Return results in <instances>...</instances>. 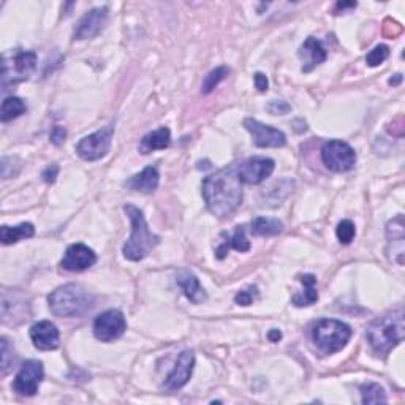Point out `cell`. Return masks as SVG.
I'll list each match as a JSON object with an SVG mask.
<instances>
[{"mask_svg": "<svg viewBox=\"0 0 405 405\" xmlns=\"http://www.w3.org/2000/svg\"><path fill=\"white\" fill-rule=\"evenodd\" d=\"M203 198L211 214L227 217L242 203V182L237 175V165L214 172L203 181Z\"/></svg>", "mask_w": 405, "mask_h": 405, "instance_id": "1", "label": "cell"}, {"mask_svg": "<svg viewBox=\"0 0 405 405\" xmlns=\"http://www.w3.org/2000/svg\"><path fill=\"white\" fill-rule=\"evenodd\" d=\"M404 310L397 309L378 317L368 328V342L372 353L378 358H385L391 350L404 341Z\"/></svg>", "mask_w": 405, "mask_h": 405, "instance_id": "2", "label": "cell"}, {"mask_svg": "<svg viewBox=\"0 0 405 405\" xmlns=\"http://www.w3.org/2000/svg\"><path fill=\"white\" fill-rule=\"evenodd\" d=\"M49 309L62 318L83 317L95 305V298L78 283H67L56 288L48 296Z\"/></svg>", "mask_w": 405, "mask_h": 405, "instance_id": "3", "label": "cell"}, {"mask_svg": "<svg viewBox=\"0 0 405 405\" xmlns=\"http://www.w3.org/2000/svg\"><path fill=\"white\" fill-rule=\"evenodd\" d=\"M124 211L131 222V235L127 239V242L124 244L122 254L130 262H141L149 255V252L155 245H158L160 237L152 233L143 212L135 208L134 204H125Z\"/></svg>", "mask_w": 405, "mask_h": 405, "instance_id": "4", "label": "cell"}, {"mask_svg": "<svg viewBox=\"0 0 405 405\" xmlns=\"http://www.w3.org/2000/svg\"><path fill=\"white\" fill-rule=\"evenodd\" d=\"M312 337H314L315 345L323 353L331 355L341 351L348 344L351 328L347 323L333 320V318H324L312 329Z\"/></svg>", "mask_w": 405, "mask_h": 405, "instance_id": "5", "label": "cell"}, {"mask_svg": "<svg viewBox=\"0 0 405 405\" xmlns=\"http://www.w3.org/2000/svg\"><path fill=\"white\" fill-rule=\"evenodd\" d=\"M37 54L32 51H18L10 59L4 56L2 64V89L8 90L10 86L28 79L32 71L35 70Z\"/></svg>", "mask_w": 405, "mask_h": 405, "instance_id": "6", "label": "cell"}, {"mask_svg": "<svg viewBox=\"0 0 405 405\" xmlns=\"http://www.w3.org/2000/svg\"><path fill=\"white\" fill-rule=\"evenodd\" d=\"M322 160L329 171L347 172L355 168L356 152L348 143L341 139H333L323 144Z\"/></svg>", "mask_w": 405, "mask_h": 405, "instance_id": "7", "label": "cell"}, {"mask_svg": "<svg viewBox=\"0 0 405 405\" xmlns=\"http://www.w3.org/2000/svg\"><path fill=\"white\" fill-rule=\"evenodd\" d=\"M112 135H115V127L108 125V127L98 130L95 134L84 136L81 141L76 144V154L81 157L83 160L88 162L100 160L111 149Z\"/></svg>", "mask_w": 405, "mask_h": 405, "instance_id": "8", "label": "cell"}, {"mask_svg": "<svg viewBox=\"0 0 405 405\" xmlns=\"http://www.w3.org/2000/svg\"><path fill=\"white\" fill-rule=\"evenodd\" d=\"M127 329V322L121 310L111 309L98 315L94 322V336L100 342H115Z\"/></svg>", "mask_w": 405, "mask_h": 405, "instance_id": "9", "label": "cell"}, {"mask_svg": "<svg viewBox=\"0 0 405 405\" xmlns=\"http://www.w3.org/2000/svg\"><path fill=\"white\" fill-rule=\"evenodd\" d=\"M43 375V363L38 360H28L23 364L21 369H19L15 382H13V389H15L19 396H35L38 393L40 385H42Z\"/></svg>", "mask_w": 405, "mask_h": 405, "instance_id": "10", "label": "cell"}, {"mask_svg": "<svg viewBox=\"0 0 405 405\" xmlns=\"http://www.w3.org/2000/svg\"><path fill=\"white\" fill-rule=\"evenodd\" d=\"M276 168V163L268 157H250L247 160L237 165V175L242 184L257 185L272 175Z\"/></svg>", "mask_w": 405, "mask_h": 405, "instance_id": "11", "label": "cell"}, {"mask_svg": "<svg viewBox=\"0 0 405 405\" xmlns=\"http://www.w3.org/2000/svg\"><path fill=\"white\" fill-rule=\"evenodd\" d=\"M244 127L254 138V144L258 148H282L287 144V136L282 130L264 125L255 119H245Z\"/></svg>", "mask_w": 405, "mask_h": 405, "instance_id": "12", "label": "cell"}, {"mask_svg": "<svg viewBox=\"0 0 405 405\" xmlns=\"http://www.w3.org/2000/svg\"><path fill=\"white\" fill-rule=\"evenodd\" d=\"M97 263L95 252L86 244H71L65 252V255L61 262V266L65 271L70 272H83L89 269Z\"/></svg>", "mask_w": 405, "mask_h": 405, "instance_id": "13", "label": "cell"}, {"mask_svg": "<svg viewBox=\"0 0 405 405\" xmlns=\"http://www.w3.org/2000/svg\"><path fill=\"white\" fill-rule=\"evenodd\" d=\"M106 21H108V6L92 8L79 19L73 37H75V40L94 38L103 30Z\"/></svg>", "mask_w": 405, "mask_h": 405, "instance_id": "14", "label": "cell"}, {"mask_svg": "<svg viewBox=\"0 0 405 405\" xmlns=\"http://www.w3.org/2000/svg\"><path fill=\"white\" fill-rule=\"evenodd\" d=\"M195 366V355L192 350H184L181 355L177 356L176 366L172 369L171 374L168 375L167 382H165V389L168 391H176L181 389L182 387L187 385L190 380L192 372H194Z\"/></svg>", "mask_w": 405, "mask_h": 405, "instance_id": "15", "label": "cell"}, {"mask_svg": "<svg viewBox=\"0 0 405 405\" xmlns=\"http://www.w3.org/2000/svg\"><path fill=\"white\" fill-rule=\"evenodd\" d=\"M388 236V258L402 266L404 254H405V225L404 217L397 216L394 221H391L387 227Z\"/></svg>", "mask_w": 405, "mask_h": 405, "instance_id": "16", "label": "cell"}, {"mask_svg": "<svg viewBox=\"0 0 405 405\" xmlns=\"http://www.w3.org/2000/svg\"><path fill=\"white\" fill-rule=\"evenodd\" d=\"M30 339L32 342H34L35 348L42 351L56 350L59 347V342H61V336H59L57 327L48 320L32 324Z\"/></svg>", "mask_w": 405, "mask_h": 405, "instance_id": "17", "label": "cell"}, {"mask_svg": "<svg viewBox=\"0 0 405 405\" xmlns=\"http://www.w3.org/2000/svg\"><path fill=\"white\" fill-rule=\"evenodd\" d=\"M303 61V71L309 73L314 70L318 65L323 64L327 61V49H324L323 43L320 40H317L314 37H309L303 46L300 48V52H298Z\"/></svg>", "mask_w": 405, "mask_h": 405, "instance_id": "18", "label": "cell"}, {"mask_svg": "<svg viewBox=\"0 0 405 405\" xmlns=\"http://www.w3.org/2000/svg\"><path fill=\"white\" fill-rule=\"evenodd\" d=\"M176 282L184 291V295L187 296V300H190L194 304H201L208 300V295H206L204 288L200 285V281H198L196 276L192 274L190 271L179 272Z\"/></svg>", "mask_w": 405, "mask_h": 405, "instance_id": "19", "label": "cell"}, {"mask_svg": "<svg viewBox=\"0 0 405 405\" xmlns=\"http://www.w3.org/2000/svg\"><path fill=\"white\" fill-rule=\"evenodd\" d=\"M158 182H160V176H158V171L155 167H148L144 168L141 172L131 176L125 185L130 190L141 192V194H152L158 187Z\"/></svg>", "mask_w": 405, "mask_h": 405, "instance_id": "20", "label": "cell"}, {"mask_svg": "<svg viewBox=\"0 0 405 405\" xmlns=\"http://www.w3.org/2000/svg\"><path fill=\"white\" fill-rule=\"evenodd\" d=\"M171 144V131L167 127H160L154 131L144 135L139 143V152L141 154H151L154 151H163Z\"/></svg>", "mask_w": 405, "mask_h": 405, "instance_id": "21", "label": "cell"}, {"mask_svg": "<svg viewBox=\"0 0 405 405\" xmlns=\"http://www.w3.org/2000/svg\"><path fill=\"white\" fill-rule=\"evenodd\" d=\"M230 249H235L237 252H241V254L242 252L250 250V241L247 239V236H245L244 227H236L233 236L225 239L221 247L216 250V257L218 258V260H223V258L227 257Z\"/></svg>", "mask_w": 405, "mask_h": 405, "instance_id": "22", "label": "cell"}, {"mask_svg": "<svg viewBox=\"0 0 405 405\" xmlns=\"http://www.w3.org/2000/svg\"><path fill=\"white\" fill-rule=\"evenodd\" d=\"M301 283L304 285L303 293H298L291 298L296 307H307V305L315 304L318 301V291H317V277L314 274H304L300 277Z\"/></svg>", "mask_w": 405, "mask_h": 405, "instance_id": "23", "label": "cell"}, {"mask_svg": "<svg viewBox=\"0 0 405 405\" xmlns=\"http://www.w3.org/2000/svg\"><path fill=\"white\" fill-rule=\"evenodd\" d=\"M35 235V228L32 223H21L18 227H6L4 225L0 228V239H2L4 245H10V244H16L21 239H28Z\"/></svg>", "mask_w": 405, "mask_h": 405, "instance_id": "24", "label": "cell"}, {"mask_svg": "<svg viewBox=\"0 0 405 405\" xmlns=\"http://www.w3.org/2000/svg\"><path fill=\"white\" fill-rule=\"evenodd\" d=\"M252 235L255 236H274L283 230V223L278 218L255 217L250 225Z\"/></svg>", "mask_w": 405, "mask_h": 405, "instance_id": "25", "label": "cell"}, {"mask_svg": "<svg viewBox=\"0 0 405 405\" xmlns=\"http://www.w3.org/2000/svg\"><path fill=\"white\" fill-rule=\"evenodd\" d=\"M25 110H28V106H25L24 100H21V98L6 97L2 103V112H0L2 116L0 117H2V122H8L24 115Z\"/></svg>", "mask_w": 405, "mask_h": 405, "instance_id": "26", "label": "cell"}, {"mask_svg": "<svg viewBox=\"0 0 405 405\" xmlns=\"http://www.w3.org/2000/svg\"><path fill=\"white\" fill-rule=\"evenodd\" d=\"M363 404H385L388 402L387 393L378 383H366L361 387Z\"/></svg>", "mask_w": 405, "mask_h": 405, "instance_id": "27", "label": "cell"}, {"mask_svg": "<svg viewBox=\"0 0 405 405\" xmlns=\"http://www.w3.org/2000/svg\"><path fill=\"white\" fill-rule=\"evenodd\" d=\"M228 75H230L228 67H217L216 70H212L203 81V88H201L203 94H211V92L214 90Z\"/></svg>", "mask_w": 405, "mask_h": 405, "instance_id": "28", "label": "cell"}, {"mask_svg": "<svg viewBox=\"0 0 405 405\" xmlns=\"http://www.w3.org/2000/svg\"><path fill=\"white\" fill-rule=\"evenodd\" d=\"M389 57V48L387 45H378L374 49L369 51V54L366 57V62L369 67H378L382 65L387 59Z\"/></svg>", "mask_w": 405, "mask_h": 405, "instance_id": "29", "label": "cell"}, {"mask_svg": "<svg viewBox=\"0 0 405 405\" xmlns=\"http://www.w3.org/2000/svg\"><path fill=\"white\" fill-rule=\"evenodd\" d=\"M336 235H337L339 241H341V244H350L351 241H353V237L356 235L353 222H351V221H342L341 223L337 225Z\"/></svg>", "mask_w": 405, "mask_h": 405, "instance_id": "30", "label": "cell"}, {"mask_svg": "<svg viewBox=\"0 0 405 405\" xmlns=\"http://www.w3.org/2000/svg\"><path fill=\"white\" fill-rule=\"evenodd\" d=\"M0 168H2V177L10 179L13 176H16L19 170H21V162H19L16 157H2Z\"/></svg>", "mask_w": 405, "mask_h": 405, "instance_id": "31", "label": "cell"}, {"mask_svg": "<svg viewBox=\"0 0 405 405\" xmlns=\"http://www.w3.org/2000/svg\"><path fill=\"white\" fill-rule=\"evenodd\" d=\"M257 298H258V288L252 285V287L239 291V293L235 296V303L239 305H244V307H247V305L254 303Z\"/></svg>", "mask_w": 405, "mask_h": 405, "instance_id": "32", "label": "cell"}, {"mask_svg": "<svg viewBox=\"0 0 405 405\" xmlns=\"http://www.w3.org/2000/svg\"><path fill=\"white\" fill-rule=\"evenodd\" d=\"M13 363V347L8 342V339L2 337V374H6Z\"/></svg>", "mask_w": 405, "mask_h": 405, "instance_id": "33", "label": "cell"}, {"mask_svg": "<svg viewBox=\"0 0 405 405\" xmlns=\"http://www.w3.org/2000/svg\"><path fill=\"white\" fill-rule=\"evenodd\" d=\"M268 110H269L271 115H287V112L291 111V106L283 100H274V102L269 103Z\"/></svg>", "mask_w": 405, "mask_h": 405, "instance_id": "34", "label": "cell"}, {"mask_svg": "<svg viewBox=\"0 0 405 405\" xmlns=\"http://www.w3.org/2000/svg\"><path fill=\"white\" fill-rule=\"evenodd\" d=\"M65 138H67V130L64 127H54L51 131V143L56 144V146H61L65 143Z\"/></svg>", "mask_w": 405, "mask_h": 405, "instance_id": "35", "label": "cell"}, {"mask_svg": "<svg viewBox=\"0 0 405 405\" xmlns=\"http://www.w3.org/2000/svg\"><path fill=\"white\" fill-rule=\"evenodd\" d=\"M254 79H255V88L258 90H260V92H266L268 90L269 83H268V78H266V75H264V73H262V71L255 73Z\"/></svg>", "mask_w": 405, "mask_h": 405, "instance_id": "36", "label": "cell"}, {"mask_svg": "<svg viewBox=\"0 0 405 405\" xmlns=\"http://www.w3.org/2000/svg\"><path fill=\"white\" fill-rule=\"evenodd\" d=\"M57 175H59V167H57V165H49V167L43 171L42 177L45 179V182L52 184V182L56 181Z\"/></svg>", "mask_w": 405, "mask_h": 405, "instance_id": "37", "label": "cell"}, {"mask_svg": "<svg viewBox=\"0 0 405 405\" xmlns=\"http://www.w3.org/2000/svg\"><path fill=\"white\" fill-rule=\"evenodd\" d=\"M268 337H269L271 342H278L282 339V333L278 329H271L268 333Z\"/></svg>", "mask_w": 405, "mask_h": 405, "instance_id": "38", "label": "cell"}, {"mask_svg": "<svg viewBox=\"0 0 405 405\" xmlns=\"http://www.w3.org/2000/svg\"><path fill=\"white\" fill-rule=\"evenodd\" d=\"M356 2H337L336 8L337 10H345V8H356Z\"/></svg>", "mask_w": 405, "mask_h": 405, "instance_id": "39", "label": "cell"}, {"mask_svg": "<svg viewBox=\"0 0 405 405\" xmlns=\"http://www.w3.org/2000/svg\"><path fill=\"white\" fill-rule=\"evenodd\" d=\"M388 83H389L391 86H397V84H401V83H402V75H394V78H391Z\"/></svg>", "mask_w": 405, "mask_h": 405, "instance_id": "40", "label": "cell"}]
</instances>
